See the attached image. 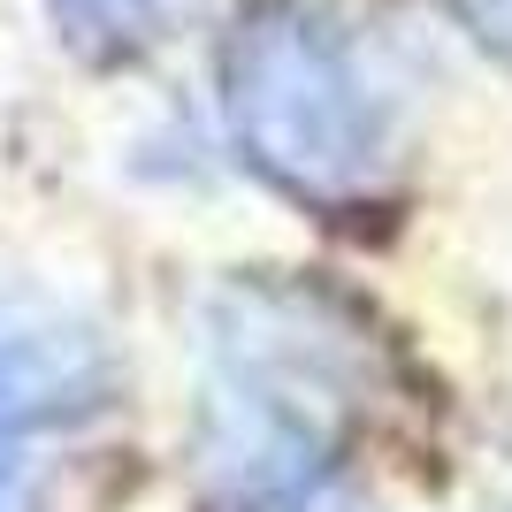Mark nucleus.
<instances>
[{
    "instance_id": "nucleus-1",
    "label": "nucleus",
    "mask_w": 512,
    "mask_h": 512,
    "mask_svg": "<svg viewBox=\"0 0 512 512\" xmlns=\"http://www.w3.org/2000/svg\"><path fill=\"white\" fill-rule=\"evenodd\" d=\"M245 161L329 222H375L406 184V100L329 0H253L222 46Z\"/></svg>"
},
{
    "instance_id": "nucleus-2",
    "label": "nucleus",
    "mask_w": 512,
    "mask_h": 512,
    "mask_svg": "<svg viewBox=\"0 0 512 512\" xmlns=\"http://www.w3.org/2000/svg\"><path fill=\"white\" fill-rule=\"evenodd\" d=\"M214 467L237 512H337L344 451L383 413V329L306 283L237 299Z\"/></svg>"
}]
</instances>
